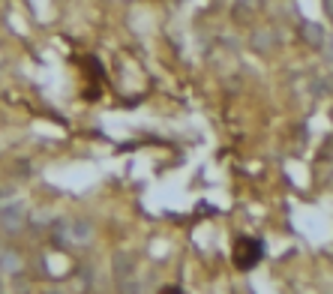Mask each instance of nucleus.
Returning a JSON list of instances; mask_svg holds the SVG:
<instances>
[{"label": "nucleus", "instance_id": "obj_1", "mask_svg": "<svg viewBox=\"0 0 333 294\" xmlns=\"http://www.w3.org/2000/svg\"><path fill=\"white\" fill-rule=\"evenodd\" d=\"M261 255H264V243H261V240H249V237H243V240H237V246H234V264H237L240 270L255 267Z\"/></svg>", "mask_w": 333, "mask_h": 294}]
</instances>
